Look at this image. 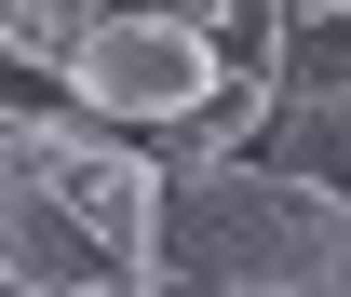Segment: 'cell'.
I'll use <instances>...</instances> for the list:
<instances>
[{
	"label": "cell",
	"instance_id": "6",
	"mask_svg": "<svg viewBox=\"0 0 351 297\" xmlns=\"http://www.w3.org/2000/svg\"><path fill=\"white\" fill-rule=\"evenodd\" d=\"M324 14H351V0H270V27H324Z\"/></svg>",
	"mask_w": 351,
	"mask_h": 297
},
{
	"label": "cell",
	"instance_id": "4",
	"mask_svg": "<svg viewBox=\"0 0 351 297\" xmlns=\"http://www.w3.org/2000/svg\"><path fill=\"white\" fill-rule=\"evenodd\" d=\"M257 122H270V68H230V82L203 95L162 149H176V163H243V149H257Z\"/></svg>",
	"mask_w": 351,
	"mask_h": 297
},
{
	"label": "cell",
	"instance_id": "3",
	"mask_svg": "<svg viewBox=\"0 0 351 297\" xmlns=\"http://www.w3.org/2000/svg\"><path fill=\"white\" fill-rule=\"evenodd\" d=\"M230 82V41H203V27H162V14H108L82 41V68H68V95H82V122H108V135H176L203 95Z\"/></svg>",
	"mask_w": 351,
	"mask_h": 297
},
{
	"label": "cell",
	"instance_id": "5",
	"mask_svg": "<svg viewBox=\"0 0 351 297\" xmlns=\"http://www.w3.org/2000/svg\"><path fill=\"white\" fill-rule=\"evenodd\" d=\"M108 14H162V27H203V41L243 27V0H108Z\"/></svg>",
	"mask_w": 351,
	"mask_h": 297
},
{
	"label": "cell",
	"instance_id": "2",
	"mask_svg": "<svg viewBox=\"0 0 351 297\" xmlns=\"http://www.w3.org/2000/svg\"><path fill=\"white\" fill-rule=\"evenodd\" d=\"M149 297H351V189L270 163H162Z\"/></svg>",
	"mask_w": 351,
	"mask_h": 297
},
{
	"label": "cell",
	"instance_id": "7",
	"mask_svg": "<svg viewBox=\"0 0 351 297\" xmlns=\"http://www.w3.org/2000/svg\"><path fill=\"white\" fill-rule=\"evenodd\" d=\"M0 297H14V284H0Z\"/></svg>",
	"mask_w": 351,
	"mask_h": 297
},
{
	"label": "cell",
	"instance_id": "1",
	"mask_svg": "<svg viewBox=\"0 0 351 297\" xmlns=\"http://www.w3.org/2000/svg\"><path fill=\"white\" fill-rule=\"evenodd\" d=\"M162 163L108 122L0 108V284L14 297H149Z\"/></svg>",
	"mask_w": 351,
	"mask_h": 297
}]
</instances>
